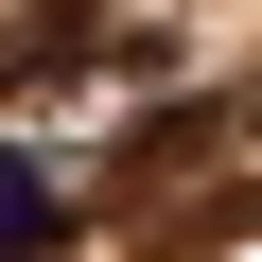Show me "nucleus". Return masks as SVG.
<instances>
[{"label": "nucleus", "instance_id": "f257e3e1", "mask_svg": "<svg viewBox=\"0 0 262 262\" xmlns=\"http://www.w3.org/2000/svg\"><path fill=\"white\" fill-rule=\"evenodd\" d=\"M53 227H70V192H53V175H35V158H0V262H35V245H53Z\"/></svg>", "mask_w": 262, "mask_h": 262}]
</instances>
